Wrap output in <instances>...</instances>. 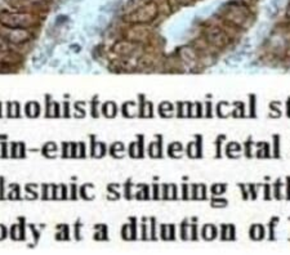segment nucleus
<instances>
[{
	"mask_svg": "<svg viewBox=\"0 0 290 255\" xmlns=\"http://www.w3.org/2000/svg\"><path fill=\"white\" fill-rule=\"evenodd\" d=\"M235 35V27L228 23H209L202 27V38L215 49H224L231 44Z\"/></svg>",
	"mask_w": 290,
	"mask_h": 255,
	"instance_id": "1",
	"label": "nucleus"
},
{
	"mask_svg": "<svg viewBox=\"0 0 290 255\" xmlns=\"http://www.w3.org/2000/svg\"><path fill=\"white\" fill-rule=\"evenodd\" d=\"M40 24V20L36 14L30 12H2L0 13V26L7 28H36Z\"/></svg>",
	"mask_w": 290,
	"mask_h": 255,
	"instance_id": "2",
	"label": "nucleus"
},
{
	"mask_svg": "<svg viewBox=\"0 0 290 255\" xmlns=\"http://www.w3.org/2000/svg\"><path fill=\"white\" fill-rule=\"evenodd\" d=\"M223 21L235 28H246L251 24V16L241 5H230L223 12Z\"/></svg>",
	"mask_w": 290,
	"mask_h": 255,
	"instance_id": "3",
	"label": "nucleus"
},
{
	"mask_svg": "<svg viewBox=\"0 0 290 255\" xmlns=\"http://www.w3.org/2000/svg\"><path fill=\"white\" fill-rule=\"evenodd\" d=\"M159 13V7L156 3H145L139 5L138 8H135L132 13H129L126 16V18L124 20L130 23V24H137V23H142V24H146V23H150L151 21H153L156 18Z\"/></svg>",
	"mask_w": 290,
	"mask_h": 255,
	"instance_id": "4",
	"label": "nucleus"
},
{
	"mask_svg": "<svg viewBox=\"0 0 290 255\" xmlns=\"http://www.w3.org/2000/svg\"><path fill=\"white\" fill-rule=\"evenodd\" d=\"M0 35H2L4 39L13 47L24 45L26 43L31 41L34 39L32 28H7V27H2V30H0Z\"/></svg>",
	"mask_w": 290,
	"mask_h": 255,
	"instance_id": "5",
	"label": "nucleus"
},
{
	"mask_svg": "<svg viewBox=\"0 0 290 255\" xmlns=\"http://www.w3.org/2000/svg\"><path fill=\"white\" fill-rule=\"evenodd\" d=\"M124 38L128 40H132L138 44H149V41L151 40V30L149 26L142 23L132 24V27H129L124 32Z\"/></svg>",
	"mask_w": 290,
	"mask_h": 255,
	"instance_id": "6",
	"label": "nucleus"
},
{
	"mask_svg": "<svg viewBox=\"0 0 290 255\" xmlns=\"http://www.w3.org/2000/svg\"><path fill=\"white\" fill-rule=\"evenodd\" d=\"M139 49H141V44L122 38L112 45V53H115V55L118 58H125V57H129V55L135 54V52L139 51Z\"/></svg>",
	"mask_w": 290,
	"mask_h": 255,
	"instance_id": "7",
	"label": "nucleus"
},
{
	"mask_svg": "<svg viewBox=\"0 0 290 255\" xmlns=\"http://www.w3.org/2000/svg\"><path fill=\"white\" fill-rule=\"evenodd\" d=\"M177 55L184 66H190V67H192L194 65L202 61L200 52L197 49H195L194 47H181L177 51Z\"/></svg>",
	"mask_w": 290,
	"mask_h": 255,
	"instance_id": "8",
	"label": "nucleus"
},
{
	"mask_svg": "<svg viewBox=\"0 0 290 255\" xmlns=\"http://www.w3.org/2000/svg\"><path fill=\"white\" fill-rule=\"evenodd\" d=\"M116 112H118V108H116V104L114 102H106L102 106V114L111 119V117H115Z\"/></svg>",
	"mask_w": 290,
	"mask_h": 255,
	"instance_id": "9",
	"label": "nucleus"
},
{
	"mask_svg": "<svg viewBox=\"0 0 290 255\" xmlns=\"http://www.w3.org/2000/svg\"><path fill=\"white\" fill-rule=\"evenodd\" d=\"M26 114L28 117H38L40 114V106L38 102H28L26 104Z\"/></svg>",
	"mask_w": 290,
	"mask_h": 255,
	"instance_id": "10",
	"label": "nucleus"
},
{
	"mask_svg": "<svg viewBox=\"0 0 290 255\" xmlns=\"http://www.w3.org/2000/svg\"><path fill=\"white\" fill-rule=\"evenodd\" d=\"M124 152H125V148L119 142L112 144V147H111V155L115 156V157H121L122 155H124Z\"/></svg>",
	"mask_w": 290,
	"mask_h": 255,
	"instance_id": "11",
	"label": "nucleus"
},
{
	"mask_svg": "<svg viewBox=\"0 0 290 255\" xmlns=\"http://www.w3.org/2000/svg\"><path fill=\"white\" fill-rule=\"evenodd\" d=\"M132 110H137V106H135V103H133V102L124 103V106H122V114H124V116H126V117H132V114H130Z\"/></svg>",
	"mask_w": 290,
	"mask_h": 255,
	"instance_id": "12",
	"label": "nucleus"
},
{
	"mask_svg": "<svg viewBox=\"0 0 290 255\" xmlns=\"http://www.w3.org/2000/svg\"><path fill=\"white\" fill-rule=\"evenodd\" d=\"M55 151H57V146L54 144V143H47L45 144V147H44V150H43V153L45 155V156H48V157H51V153L49 152H53V153H55Z\"/></svg>",
	"mask_w": 290,
	"mask_h": 255,
	"instance_id": "13",
	"label": "nucleus"
},
{
	"mask_svg": "<svg viewBox=\"0 0 290 255\" xmlns=\"http://www.w3.org/2000/svg\"><path fill=\"white\" fill-rule=\"evenodd\" d=\"M121 236L124 240H132V234H130V224H125L121 228Z\"/></svg>",
	"mask_w": 290,
	"mask_h": 255,
	"instance_id": "14",
	"label": "nucleus"
},
{
	"mask_svg": "<svg viewBox=\"0 0 290 255\" xmlns=\"http://www.w3.org/2000/svg\"><path fill=\"white\" fill-rule=\"evenodd\" d=\"M209 229H210V224H209V226H205V228H204V232H202V233H204V237H205V238H208V240H212L213 237H215V233H217V231H215V229H214L213 232H210V231H209Z\"/></svg>",
	"mask_w": 290,
	"mask_h": 255,
	"instance_id": "15",
	"label": "nucleus"
},
{
	"mask_svg": "<svg viewBox=\"0 0 290 255\" xmlns=\"http://www.w3.org/2000/svg\"><path fill=\"white\" fill-rule=\"evenodd\" d=\"M86 187H88V184H85L81 187V189H80V196H81L84 200H90V197L86 196Z\"/></svg>",
	"mask_w": 290,
	"mask_h": 255,
	"instance_id": "16",
	"label": "nucleus"
},
{
	"mask_svg": "<svg viewBox=\"0 0 290 255\" xmlns=\"http://www.w3.org/2000/svg\"><path fill=\"white\" fill-rule=\"evenodd\" d=\"M80 153H79V157H84L85 156V144H84V143H80Z\"/></svg>",
	"mask_w": 290,
	"mask_h": 255,
	"instance_id": "17",
	"label": "nucleus"
},
{
	"mask_svg": "<svg viewBox=\"0 0 290 255\" xmlns=\"http://www.w3.org/2000/svg\"><path fill=\"white\" fill-rule=\"evenodd\" d=\"M5 236H7V231H5L4 226H0V240H4Z\"/></svg>",
	"mask_w": 290,
	"mask_h": 255,
	"instance_id": "18",
	"label": "nucleus"
},
{
	"mask_svg": "<svg viewBox=\"0 0 290 255\" xmlns=\"http://www.w3.org/2000/svg\"><path fill=\"white\" fill-rule=\"evenodd\" d=\"M71 198L72 200H76V186L75 184L71 186Z\"/></svg>",
	"mask_w": 290,
	"mask_h": 255,
	"instance_id": "19",
	"label": "nucleus"
},
{
	"mask_svg": "<svg viewBox=\"0 0 290 255\" xmlns=\"http://www.w3.org/2000/svg\"><path fill=\"white\" fill-rule=\"evenodd\" d=\"M61 191H62V193H61V197L62 198H67V189H66V186H61Z\"/></svg>",
	"mask_w": 290,
	"mask_h": 255,
	"instance_id": "20",
	"label": "nucleus"
},
{
	"mask_svg": "<svg viewBox=\"0 0 290 255\" xmlns=\"http://www.w3.org/2000/svg\"><path fill=\"white\" fill-rule=\"evenodd\" d=\"M18 156L24 157V144H23V143H21V144H20V153H18Z\"/></svg>",
	"mask_w": 290,
	"mask_h": 255,
	"instance_id": "21",
	"label": "nucleus"
},
{
	"mask_svg": "<svg viewBox=\"0 0 290 255\" xmlns=\"http://www.w3.org/2000/svg\"><path fill=\"white\" fill-rule=\"evenodd\" d=\"M142 233H143V236H142V238L146 240L147 238V229H146V223H143V227H142Z\"/></svg>",
	"mask_w": 290,
	"mask_h": 255,
	"instance_id": "22",
	"label": "nucleus"
},
{
	"mask_svg": "<svg viewBox=\"0 0 290 255\" xmlns=\"http://www.w3.org/2000/svg\"><path fill=\"white\" fill-rule=\"evenodd\" d=\"M18 191H20V189H18V186H17V187H16V191H14V193H16V192H18ZM9 198H13V196H12V192L9 193Z\"/></svg>",
	"mask_w": 290,
	"mask_h": 255,
	"instance_id": "23",
	"label": "nucleus"
},
{
	"mask_svg": "<svg viewBox=\"0 0 290 255\" xmlns=\"http://www.w3.org/2000/svg\"><path fill=\"white\" fill-rule=\"evenodd\" d=\"M182 2H184V3H188V2H191V0H182Z\"/></svg>",
	"mask_w": 290,
	"mask_h": 255,
	"instance_id": "24",
	"label": "nucleus"
},
{
	"mask_svg": "<svg viewBox=\"0 0 290 255\" xmlns=\"http://www.w3.org/2000/svg\"><path fill=\"white\" fill-rule=\"evenodd\" d=\"M288 27H289V28H290V22H289V24H288Z\"/></svg>",
	"mask_w": 290,
	"mask_h": 255,
	"instance_id": "25",
	"label": "nucleus"
}]
</instances>
